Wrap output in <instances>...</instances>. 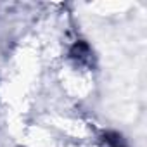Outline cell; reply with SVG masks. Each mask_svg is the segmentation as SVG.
Segmentation results:
<instances>
[{
	"label": "cell",
	"instance_id": "cell-1",
	"mask_svg": "<svg viewBox=\"0 0 147 147\" xmlns=\"http://www.w3.org/2000/svg\"><path fill=\"white\" fill-rule=\"evenodd\" d=\"M71 59H75L78 64H92V50L85 42H76L69 50Z\"/></svg>",
	"mask_w": 147,
	"mask_h": 147
},
{
	"label": "cell",
	"instance_id": "cell-2",
	"mask_svg": "<svg viewBox=\"0 0 147 147\" xmlns=\"http://www.w3.org/2000/svg\"><path fill=\"white\" fill-rule=\"evenodd\" d=\"M106 144H107L109 147H126V145L121 142V137H118V135H107Z\"/></svg>",
	"mask_w": 147,
	"mask_h": 147
}]
</instances>
